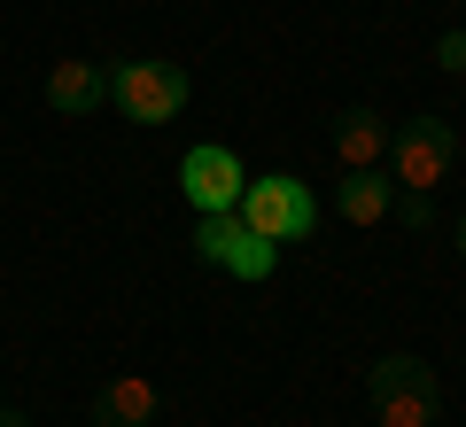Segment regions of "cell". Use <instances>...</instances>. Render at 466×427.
Wrapping results in <instances>:
<instances>
[{"label":"cell","mask_w":466,"mask_h":427,"mask_svg":"<svg viewBox=\"0 0 466 427\" xmlns=\"http://www.w3.org/2000/svg\"><path fill=\"white\" fill-rule=\"evenodd\" d=\"M366 396H373V420H381V427H435V420H443V381H435V365L412 358V350L373 358Z\"/></svg>","instance_id":"obj_1"},{"label":"cell","mask_w":466,"mask_h":427,"mask_svg":"<svg viewBox=\"0 0 466 427\" xmlns=\"http://www.w3.org/2000/svg\"><path fill=\"white\" fill-rule=\"evenodd\" d=\"M233 218H241V226H257L265 241H311V233H319V195L296 179V171H265V179L241 187Z\"/></svg>","instance_id":"obj_2"},{"label":"cell","mask_w":466,"mask_h":427,"mask_svg":"<svg viewBox=\"0 0 466 427\" xmlns=\"http://www.w3.org/2000/svg\"><path fill=\"white\" fill-rule=\"evenodd\" d=\"M109 101L133 125H171V117L187 109V70L179 63H156V55H140V63H109Z\"/></svg>","instance_id":"obj_3"},{"label":"cell","mask_w":466,"mask_h":427,"mask_svg":"<svg viewBox=\"0 0 466 427\" xmlns=\"http://www.w3.org/2000/svg\"><path fill=\"white\" fill-rule=\"evenodd\" d=\"M451 164H459V132H451L443 117H412V125L389 132V179L412 187V195L443 187V179H451Z\"/></svg>","instance_id":"obj_4"},{"label":"cell","mask_w":466,"mask_h":427,"mask_svg":"<svg viewBox=\"0 0 466 427\" xmlns=\"http://www.w3.org/2000/svg\"><path fill=\"white\" fill-rule=\"evenodd\" d=\"M195 257L218 264V272H233V280H272V272H280V241H265V233L241 226L233 210L195 218Z\"/></svg>","instance_id":"obj_5"},{"label":"cell","mask_w":466,"mask_h":427,"mask_svg":"<svg viewBox=\"0 0 466 427\" xmlns=\"http://www.w3.org/2000/svg\"><path fill=\"white\" fill-rule=\"evenodd\" d=\"M241 187H249V171H241V156L218 148V140H202V148L179 156V195L195 202V218H218L241 202Z\"/></svg>","instance_id":"obj_6"},{"label":"cell","mask_w":466,"mask_h":427,"mask_svg":"<svg viewBox=\"0 0 466 427\" xmlns=\"http://www.w3.org/2000/svg\"><path fill=\"white\" fill-rule=\"evenodd\" d=\"M156 412H164V396H156L148 373H116L94 396V427H156Z\"/></svg>","instance_id":"obj_7"},{"label":"cell","mask_w":466,"mask_h":427,"mask_svg":"<svg viewBox=\"0 0 466 427\" xmlns=\"http://www.w3.org/2000/svg\"><path fill=\"white\" fill-rule=\"evenodd\" d=\"M109 101V70L101 63H55L47 70V109L55 117H94Z\"/></svg>","instance_id":"obj_8"},{"label":"cell","mask_w":466,"mask_h":427,"mask_svg":"<svg viewBox=\"0 0 466 427\" xmlns=\"http://www.w3.org/2000/svg\"><path fill=\"white\" fill-rule=\"evenodd\" d=\"M334 156H342V171L389 164V117L381 109H342L334 117Z\"/></svg>","instance_id":"obj_9"},{"label":"cell","mask_w":466,"mask_h":427,"mask_svg":"<svg viewBox=\"0 0 466 427\" xmlns=\"http://www.w3.org/2000/svg\"><path fill=\"white\" fill-rule=\"evenodd\" d=\"M389 202H397V187H389V171H381V164L342 171V187H334V210H342L350 226H381V218H389Z\"/></svg>","instance_id":"obj_10"},{"label":"cell","mask_w":466,"mask_h":427,"mask_svg":"<svg viewBox=\"0 0 466 427\" xmlns=\"http://www.w3.org/2000/svg\"><path fill=\"white\" fill-rule=\"evenodd\" d=\"M397 218L420 233V226H435V202H428V195H412V187H397Z\"/></svg>","instance_id":"obj_11"},{"label":"cell","mask_w":466,"mask_h":427,"mask_svg":"<svg viewBox=\"0 0 466 427\" xmlns=\"http://www.w3.org/2000/svg\"><path fill=\"white\" fill-rule=\"evenodd\" d=\"M435 70H459V78H466V32H443V39H435Z\"/></svg>","instance_id":"obj_12"},{"label":"cell","mask_w":466,"mask_h":427,"mask_svg":"<svg viewBox=\"0 0 466 427\" xmlns=\"http://www.w3.org/2000/svg\"><path fill=\"white\" fill-rule=\"evenodd\" d=\"M451 249H459V257H466V210H459V233H451Z\"/></svg>","instance_id":"obj_13"},{"label":"cell","mask_w":466,"mask_h":427,"mask_svg":"<svg viewBox=\"0 0 466 427\" xmlns=\"http://www.w3.org/2000/svg\"><path fill=\"white\" fill-rule=\"evenodd\" d=\"M0 427H32V420H24V412H0Z\"/></svg>","instance_id":"obj_14"}]
</instances>
